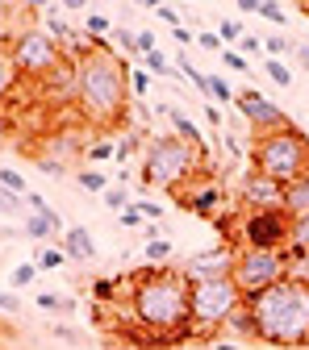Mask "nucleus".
I'll return each mask as SVG.
<instances>
[{
    "label": "nucleus",
    "instance_id": "f257e3e1",
    "mask_svg": "<svg viewBox=\"0 0 309 350\" xmlns=\"http://www.w3.org/2000/svg\"><path fill=\"white\" fill-rule=\"evenodd\" d=\"M75 67H79V96H75L79 121L92 129L125 125L134 100H129V67L121 63V55H113L109 42H97V51Z\"/></svg>",
    "mask_w": 309,
    "mask_h": 350
},
{
    "label": "nucleus",
    "instance_id": "f03ea898",
    "mask_svg": "<svg viewBox=\"0 0 309 350\" xmlns=\"http://www.w3.org/2000/svg\"><path fill=\"white\" fill-rule=\"evenodd\" d=\"M129 317L143 334H180L193 329V313H188V280L180 275V267H147L134 271L129 284Z\"/></svg>",
    "mask_w": 309,
    "mask_h": 350
},
{
    "label": "nucleus",
    "instance_id": "7ed1b4c3",
    "mask_svg": "<svg viewBox=\"0 0 309 350\" xmlns=\"http://www.w3.org/2000/svg\"><path fill=\"white\" fill-rule=\"evenodd\" d=\"M247 313L255 317L259 342L280 350H305L309 346V284L297 275H284L268 292L247 300Z\"/></svg>",
    "mask_w": 309,
    "mask_h": 350
},
{
    "label": "nucleus",
    "instance_id": "20e7f679",
    "mask_svg": "<svg viewBox=\"0 0 309 350\" xmlns=\"http://www.w3.org/2000/svg\"><path fill=\"white\" fill-rule=\"evenodd\" d=\"M205 171V159L197 146H188L175 134H155L147 142V159H143V184L147 188H163V192H184L197 175Z\"/></svg>",
    "mask_w": 309,
    "mask_h": 350
},
{
    "label": "nucleus",
    "instance_id": "39448f33",
    "mask_svg": "<svg viewBox=\"0 0 309 350\" xmlns=\"http://www.w3.org/2000/svg\"><path fill=\"white\" fill-rule=\"evenodd\" d=\"M251 167L259 175L276 180L280 188L297 184L301 175H309V134L301 125H284L276 134H259L251 146Z\"/></svg>",
    "mask_w": 309,
    "mask_h": 350
},
{
    "label": "nucleus",
    "instance_id": "423d86ee",
    "mask_svg": "<svg viewBox=\"0 0 309 350\" xmlns=\"http://www.w3.org/2000/svg\"><path fill=\"white\" fill-rule=\"evenodd\" d=\"M247 304V296L234 288V280H205L188 288V313H193V329L205 342H217L226 329V321Z\"/></svg>",
    "mask_w": 309,
    "mask_h": 350
},
{
    "label": "nucleus",
    "instance_id": "0eeeda50",
    "mask_svg": "<svg viewBox=\"0 0 309 350\" xmlns=\"http://www.w3.org/2000/svg\"><path fill=\"white\" fill-rule=\"evenodd\" d=\"M5 51H9L17 75L29 79V88H38L42 79H47V75L63 63V46H59V42H55L47 29H42V25H25Z\"/></svg>",
    "mask_w": 309,
    "mask_h": 350
},
{
    "label": "nucleus",
    "instance_id": "6e6552de",
    "mask_svg": "<svg viewBox=\"0 0 309 350\" xmlns=\"http://www.w3.org/2000/svg\"><path fill=\"white\" fill-rule=\"evenodd\" d=\"M284 275H288V254H284V250H247V246H238L230 280H234V288H238L247 300L259 296V292H268V288L280 284Z\"/></svg>",
    "mask_w": 309,
    "mask_h": 350
},
{
    "label": "nucleus",
    "instance_id": "1a4fd4ad",
    "mask_svg": "<svg viewBox=\"0 0 309 350\" xmlns=\"http://www.w3.org/2000/svg\"><path fill=\"white\" fill-rule=\"evenodd\" d=\"M288 213H243L230 242L247 250H288Z\"/></svg>",
    "mask_w": 309,
    "mask_h": 350
},
{
    "label": "nucleus",
    "instance_id": "9d476101",
    "mask_svg": "<svg viewBox=\"0 0 309 350\" xmlns=\"http://www.w3.org/2000/svg\"><path fill=\"white\" fill-rule=\"evenodd\" d=\"M234 109L247 117V125H251L255 138H259V134H276V129L293 125L288 113H284L272 96H263L259 88H243V92H234Z\"/></svg>",
    "mask_w": 309,
    "mask_h": 350
},
{
    "label": "nucleus",
    "instance_id": "9b49d317",
    "mask_svg": "<svg viewBox=\"0 0 309 350\" xmlns=\"http://www.w3.org/2000/svg\"><path fill=\"white\" fill-rule=\"evenodd\" d=\"M175 200H180V208H184V213L201 217V221H213V217H217V213H222V208L230 204L226 188L217 184L209 171H201V175H197V180H193L184 192H175Z\"/></svg>",
    "mask_w": 309,
    "mask_h": 350
},
{
    "label": "nucleus",
    "instance_id": "f8f14e48",
    "mask_svg": "<svg viewBox=\"0 0 309 350\" xmlns=\"http://www.w3.org/2000/svg\"><path fill=\"white\" fill-rule=\"evenodd\" d=\"M234 254H238V246L234 242H222V246H209V250H197L184 267H180V275L188 280V288L193 284H205V280H226L230 271H234Z\"/></svg>",
    "mask_w": 309,
    "mask_h": 350
},
{
    "label": "nucleus",
    "instance_id": "ddd939ff",
    "mask_svg": "<svg viewBox=\"0 0 309 350\" xmlns=\"http://www.w3.org/2000/svg\"><path fill=\"white\" fill-rule=\"evenodd\" d=\"M238 204L247 213H284V188L268 175H259L255 167H247L238 184Z\"/></svg>",
    "mask_w": 309,
    "mask_h": 350
},
{
    "label": "nucleus",
    "instance_id": "4468645a",
    "mask_svg": "<svg viewBox=\"0 0 309 350\" xmlns=\"http://www.w3.org/2000/svg\"><path fill=\"white\" fill-rule=\"evenodd\" d=\"M34 92L47 100V105H75V96H79V67L71 59H63L47 79L34 88Z\"/></svg>",
    "mask_w": 309,
    "mask_h": 350
},
{
    "label": "nucleus",
    "instance_id": "2eb2a0df",
    "mask_svg": "<svg viewBox=\"0 0 309 350\" xmlns=\"http://www.w3.org/2000/svg\"><path fill=\"white\" fill-rule=\"evenodd\" d=\"M38 159H55V163H63L67 171L71 167H79V159H84V146H79V134H47V142H42V150H38Z\"/></svg>",
    "mask_w": 309,
    "mask_h": 350
},
{
    "label": "nucleus",
    "instance_id": "dca6fc26",
    "mask_svg": "<svg viewBox=\"0 0 309 350\" xmlns=\"http://www.w3.org/2000/svg\"><path fill=\"white\" fill-rule=\"evenodd\" d=\"M155 113L171 121V134H175V138H184L188 146H197V150H201V159H205V171H209V154H205V134H201V125H197V121H193L184 109H171V105H167V109H155Z\"/></svg>",
    "mask_w": 309,
    "mask_h": 350
},
{
    "label": "nucleus",
    "instance_id": "f3484780",
    "mask_svg": "<svg viewBox=\"0 0 309 350\" xmlns=\"http://www.w3.org/2000/svg\"><path fill=\"white\" fill-rule=\"evenodd\" d=\"M63 254L75 258V262H92V258H97V242H92V234H88L84 226L63 230Z\"/></svg>",
    "mask_w": 309,
    "mask_h": 350
},
{
    "label": "nucleus",
    "instance_id": "a211bd4d",
    "mask_svg": "<svg viewBox=\"0 0 309 350\" xmlns=\"http://www.w3.org/2000/svg\"><path fill=\"white\" fill-rule=\"evenodd\" d=\"M284 213H288V221H293V217H305V213H309V175H301L297 184L284 188Z\"/></svg>",
    "mask_w": 309,
    "mask_h": 350
},
{
    "label": "nucleus",
    "instance_id": "6ab92c4d",
    "mask_svg": "<svg viewBox=\"0 0 309 350\" xmlns=\"http://www.w3.org/2000/svg\"><path fill=\"white\" fill-rule=\"evenodd\" d=\"M59 230H63V221H51V217H38V213H25V226H21V234L34 238V242H47Z\"/></svg>",
    "mask_w": 309,
    "mask_h": 350
},
{
    "label": "nucleus",
    "instance_id": "aec40b11",
    "mask_svg": "<svg viewBox=\"0 0 309 350\" xmlns=\"http://www.w3.org/2000/svg\"><path fill=\"white\" fill-rule=\"evenodd\" d=\"M17 83H21V75H17V67H13V59H9V51L0 46V109L9 105V96L17 92Z\"/></svg>",
    "mask_w": 309,
    "mask_h": 350
},
{
    "label": "nucleus",
    "instance_id": "412c9836",
    "mask_svg": "<svg viewBox=\"0 0 309 350\" xmlns=\"http://www.w3.org/2000/svg\"><path fill=\"white\" fill-rule=\"evenodd\" d=\"M75 184L84 188V192H92V196H105L113 184H109V175L101 171V167H79L75 171Z\"/></svg>",
    "mask_w": 309,
    "mask_h": 350
},
{
    "label": "nucleus",
    "instance_id": "4be33fe9",
    "mask_svg": "<svg viewBox=\"0 0 309 350\" xmlns=\"http://www.w3.org/2000/svg\"><path fill=\"white\" fill-rule=\"evenodd\" d=\"M284 254H305L309 258V213L293 217V230H288V250Z\"/></svg>",
    "mask_w": 309,
    "mask_h": 350
},
{
    "label": "nucleus",
    "instance_id": "5701e85b",
    "mask_svg": "<svg viewBox=\"0 0 309 350\" xmlns=\"http://www.w3.org/2000/svg\"><path fill=\"white\" fill-rule=\"evenodd\" d=\"M222 334H234V338H247V342H259V329H255V317L247 313V304H243V309L226 321V329Z\"/></svg>",
    "mask_w": 309,
    "mask_h": 350
},
{
    "label": "nucleus",
    "instance_id": "b1692460",
    "mask_svg": "<svg viewBox=\"0 0 309 350\" xmlns=\"http://www.w3.org/2000/svg\"><path fill=\"white\" fill-rule=\"evenodd\" d=\"M213 33L222 38V46H226V51H234L238 42L247 38V25H243L238 17H222V21H217V29H213Z\"/></svg>",
    "mask_w": 309,
    "mask_h": 350
},
{
    "label": "nucleus",
    "instance_id": "393cba45",
    "mask_svg": "<svg viewBox=\"0 0 309 350\" xmlns=\"http://www.w3.org/2000/svg\"><path fill=\"white\" fill-rule=\"evenodd\" d=\"M42 29H47V33H51V38L59 42V46H63V42H67V38L75 33V29L67 25V17H63L59 9H47V13H42Z\"/></svg>",
    "mask_w": 309,
    "mask_h": 350
},
{
    "label": "nucleus",
    "instance_id": "a878e982",
    "mask_svg": "<svg viewBox=\"0 0 309 350\" xmlns=\"http://www.w3.org/2000/svg\"><path fill=\"white\" fill-rule=\"evenodd\" d=\"M34 304H38L42 313H71V309H75V300H71V296H63V292H38V296H34Z\"/></svg>",
    "mask_w": 309,
    "mask_h": 350
},
{
    "label": "nucleus",
    "instance_id": "bb28decb",
    "mask_svg": "<svg viewBox=\"0 0 309 350\" xmlns=\"http://www.w3.org/2000/svg\"><path fill=\"white\" fill-rule=\"evenodd\" d=\"M21 29H25V25H17V9L0 0V46H9V42H13Z\"/></svg>",
    "mask_w": 309,
    "mask_h": 350
},
{
    "label": "nucleus",
    "instance_id": "cd10ccee",
    "mask_svg": "<svg viewBox=\"0 0 309 350\" xmlns=\"http://www.w3.org/2000/svg\"><path fill=\"white\" fill-rule=\"evenodd\" d=\"M143 71H147V75H155V79H175V75H180V71L171 67V59H167L163 51L147 55V59H143Z\"/></svg>",
    "mask_w": 309,
    "mask_h": 350
},
{
    "label": "nucleus",
    "instance_id": "c85d7f7f",
    "mask_svg": "<svg viewBox=\"0 0 309 350\" xmlns=\"http://www.w3.org/2000/svg\"><path fill=\"white\" fill-rule=\"evenodd\" d=\"M263 71H268V79L276 88H293V63H284V59H263Z\"/></svg>",
    "mask_w": 309,
    "mask_h": 350
},
{
    "label": "nucleus",
    "instance_id": "c756f323",
    "mask_svg": "<svg viewBox=\"0 0 309 350\" xmlns=\"http://www.w3.org/2000/svg\"><path fill=\"white\" fill-rule=\"evenodd\" d=\"M84 33L92 38V42H109V33H113V21H109L105 13H88V21H84Z\"/></svg>",
    "mask_w": 309,
    "mask_h": 350
},
{
    "label": "nucleus",
    "instance_id": "7c9ffc66",
    "mask_svg": "<svg viewBox=\"0 0 309 350\" xmlns=\"http://www.w3.org/2000/svg\"><path fill=\"white\" fill-rule=\"evenodd\" d=\"M293 46H297V38H288V33H268V38H263L268 59H284V55H293Z\"/></svg>",
    "mask_w": 309,
    "mask_h": 350
},
{
    "label": "nucleus",
    "instance_id": "2f4dec72",
    "mask_svg": "<svg viewBox=\"0 0 309 350\" xmlns=\"http://www.w3.org/2000/svg\"><path fill=\"white\" fill-rule=\"evenodd\" d=\"M113 150H117V142H109V138L97 134L92 142L84 146V159H88V163H105V159H113Z\"/></svg>",
    "mask_w": 309,
    "mask_h": 350
},
{
    "label": "nucleus",
    "instance_id": "473e14b6",
    "mask_svg": "<svg viewBox=\"0 0 309 350\" xmlns=\"http://www.w3.org/2000/svg\"><path fill=\"white\" fill-rule=\"evenodd\" d=\"M259 17H263V21H272L280 33H284V25H288V9L276 5V0H259Z\"/></svg>",
    "mask_w": 309,
    "mask_h": 350
},
{
    "label": "nucleus",
    "instance_id": "72a5a7b5",
    "mask_svg": "<svg viewBox=\"0 0 309 350\" xmlns=\"http://www.w3.org/2000/svg\"><path fill=\"white\" fill-rule=\"evenodd\" d=\"M143 254H147V262H151V267H159V262L167 267V258H171V242H167V238H151Z\"/></svg>",
    "mask_w": 309,
    "mask_h": 350
},
{
    "label": "nucleus",
    "instance_id": "f704fd0d",
    "mask_svg": "<svg viewBox=\"0 0 309 350\" xmlns=\"http://www.w3.org/2000/svg\"><path fill=\"white\" fill-rule=\"evenodd\" d=\"M129 204H134V196H129V188H125V184H113V188L105 192V208H113V213H125Z\"/></svg>",
    "mask_w": 309,
    "mask_h": 350
},
{
    "label": "nucleus",
    "instance_id": "c9c22d12",
    "mask_svg": "<svg viewBox=\"0 0 309 350\" xmlns=\"http://www.w3.org/2000/svg\"><path fill=\"white\" fill-rule=\"evenodd\" d=\"M63 262H67L63 246H42V254H38V267L42 271H63Z\"/></svg>",
    "mask_w": 309,
    "mask_h": 350
},
{
    "label": "nucleus",
    "instance_id": "e433bc0d",
    "mask_svg": "<svg viewBox=\"0 0 309 350\" xmlns=\"http://www.w3.org/2000/svg\"><path fill=\"white\" fill-rule=\"evenodd\" d=\"M25 208H29V213H38V217H51V221H63V217L47 204V196H42V192H25Z\"/></svg>",
    "mask_w": 309,
    "mask_h": 350
},
{
    "label": "nucleus",
    "instance_id": "4c0bfd02",
    "mask_svg": "<svg viewBox=\"0 0 309 350\" xmlns=\"http://www.w3.org/2000/svg\"><path fill=\"white\" fill-rule=\"evenodd\" d=\"M38 271H42L38 262H21V267H13V275H9V280H13V288H34Z\"/></svg>",
    "mask_w": 309,
    "mask_h": 350
},
{
    "label": "nucleus",
    "instance_id": "58836bf2",
    "mask_svg": "<svg viewBox=\"0 0 309 350\" xmlns=\"http://www.w3.org/2000/svg\"><path fill=\"white\" fill-rule=\"evenodd\" d=\"M209 96H213L217 105H234V92H230V83H226L222 75H209Z\"/></svg>",
    "mask_w": 309,
    "mask_h": 350
},
{
    "label": "nucleus",
    "instance_id": "ea45409f",
    "mask_svg": "<svg viewBox=\"0 0 309 350\" xmlns=\"http://www.w3.org/2000/svg\"><path fill=\"white\" fill-rule=\"evenodd\" d=\"M129 92H134L138 100H147V92H151V75H147L143 67H129Z\"/></svg>",
    "mask_w": 309,
    "mask_h": 350
},
{
    "label": "nucleus",
    "instance_id": "a19ab883",
    "mask_svg": "<svg viewBox=\"0 0 309 350\" xmlns=\"http://www.w3.org/2000/svg\"><path fill=\"white\" fill-rule=\"evenodd\" d=\"M0 188H9V192H17V196H25V192H29V184L21 180L13 167H0Z\"/></svg>",
    "mask_w": 309,
    "mask_h": 350
},
{
    "label": "nucleus",
    "instance_id": "79ce46f5",
    "mask_svg": "<svg viewBox=\"0 0 309 350\" xmlns=\"http://www.w3.org/2000/svg\"><path fill=\"white\" fill-rule=\"evenodd\" d=\"M51 338H59V342H67V346H88V338H84L75 325H63V321L51 329Z\"/></svg>",
    "mask_w": 309,
    "mask_h": 350
},
{
    "label": "nucleus",
    "instance_id": "37998d69",
    "mask_svg": "<svg viewBox=\"0 0 309 350\" xmlns=\"http://www.w3.org/2000/svg\"><path fill=\"white\" fill-rule=\"evenodd\" d=\"M171 38H175V46H180V51H193L197 46V33L188 29V25H175V29H167Z\"/></svg>",
    "mask_w": 309,
    "mask_h": 350
},
{
    "label": "nucleus",
    "instance_id": "c03bdc74",
    "mask_svg": "<svg viewBox=\"0 0 309 350\" xmlns=\"http://www.w3.org/2000/svg\"><path fill=\"white\" fill-rule=\"evenodd\" d=\"M151 13H155V17H159V21H163L167 29H175V25H184V21H180V13H175L171 5H151Z\"/></svg>",
    "mask_w": 309,
    "mask_h": 350
},
{
    "label": "nucleus",
    "instance_id": "a18cd8bd",
    "mask_svg": "<svg viewBox=\"0 0 309 350\" xmlns=\"http://www.w3.org/2000/svg\"><path fill=\"white\" fill-rule=\"evenodd\" d=\"M117 221H121V226H125V230H138V226H147V217H143V213H138V204H129V208H125V213H117Z\"/></svg>",
    "mask_w": 309,
    "mask_h": 350
},
{
    "label": "nucleus",
    "instance_id": "49530a36",
    "mask_svg": "<svg viewBox=\"0 0 309 350\" xmlns=\"http://www.w3.org/2000/svg\"><path fill=\"white\" fill-rule=\"evenodd\" d=\"M243 59H251V55H263V38H255V33H247L243 42H238V46H234Z\"/></svg>",
    "mask_w": 309,
    "mask_h": 350
},
{
    "label": "nucleus",
    "instance_id": "de8ad7c7",
    "mask_svg": "<svg viewBox=\"0 0 309 350\" xmlns=\"http://www.w3.org/2000/svg\"><path fill=\"white\" fill-rule=\"evenodd\" d=\"M222 67H230V71H255L251 59H243L238 51H222Z\"/></svg>",
    "mask_w": 309,
    "mask_h": 350
},
{
    "label": "nucleus",
    "instance_id": "09e8293b",
    "mask_svg": "<svg viewBox=\"0 0 309 350\" xmlns=\"http://www.w3.org/2000/svg\"><path fill=\"white\" fill-rule=\"evenodd\" d=\"M222 150H226L230 159H247V146H243L238 134H222Z\"/></svg>",
    "mask_w": 309,
    "mask_h": 350
},
{
    "label": "nucleus",
    "instance_id": "8fccbe9b",
    "mask_svg": "<svg viewBox=\"0 0 309 350\" xmlns=\"http://www.w3.org/2000/svg\"><path fill=\"white\" fill-rule=\"evenodd\" d=\"M21 204H25V196H17V192H9V188H0V213H21Z\"/></svg>",
    "mask_w": 309,
    "mask_h": 350
},
{
    "label": "nucleus",
    "instance_id": "3c124183",
    "mask_svg": "<svg viewBox=\"0 0 309 350\" xmlns=\"http://www.w3.org/2000/svg\"><path fill=\"white\" fill-rule=\"evenodd\" d=\"M197 46H201V51H209V55H222V51H226L217 33H197Z\"/></svg>",
    "mask_w": 309,
    "mask_h": 350
},
{
    "label": "nucleus",
    "instance_id": "603ef678",
    "mask_svg": "<svg viewBox=\"0 0 309 350\" xmlns=\"http://www.w3.org/2000/svg\"><path fill=\"white\" fill-rule=\"evenodd\" d=\"M134 204H138V213L147 217L151 226H155V221H163V204H155V200H134Z\"/></svg>",
    "mask_w": 309,
    "mask_h": 350
},
{
    "label": "nucleus",
    "instance_id": "864d4df0",
    "mask_svg": "<svg viewBox=\"0 0 309 350\" xmlns=\"http://www.w3.org/2000/svg\"><path fill=\"white\" fill-rule=\"evenodd\" d=\"M38 171H42V175H51V180H63V175H67V167L55 163V159H38Z\"/></svg>",
    "mask_w": 309,
    "mask_h": 350
},
{
    "label": "nucleus",
    "instance_id": "5fc2aeb1",
    "mask_svg": "<svg viewBox=\"0 0 309 350\" xmlns=\"http://www.w3.org/2000/svg\"><path fill=\"white\" fill-rule=\"evenodd\" d=\"M0 313H9V317H17V313H21L17 292H0Z\"/></svg>",
    "mask_w": 309,
    "mask_h": 350
},
{
    "label": "nucleus",
    "instance_id": "6e6d98bb",
    "mask_svg": "<svg viewBox=\"0 0 309 350\" xmlns=\"http://www.w3.org/2000/svg\"><path fill=\"white\" fill-rule=\"evenodd\" d=\"M293 59H297V67H309V42H297V46H293Z\"/></svg>",
    "mask_w": 309,
    "mask_h": 350
},
{
    "label": "nucleus",
    "instance_id": "4d7b16f0",
    "mask_svg": "<svg viewBox=\"0 0 309 350\" xmlns=\"http://www.w3.org/2000/svg\"><path fill=\"white\" fill-rule=\"evenodd\" d=\"M205 121L217 129V125H222V109H217V105H205Z\"/></svg>",
    "mask_w": 309,
    "mask_h": 350
},
{
    "label": "nucleus",
    "instance_id": "13d9d810",
    "mask_svg": "<svg viewBox=\"0 0 309 350\" xmlns=\"http://www.w3.org/2000/svg\"><path fill=\"white\" fill-rule=\"evenodd\" d=\"M9 134H13V121H9V117H5V109H0V142H5V138H9Z\"/></svg>",
    "mask_w": 309,
    "mask_h": 350
},
{
    "label": "nucleus",
    "instance_id": "bf43d9fd",
    "mask_svg": "<svg viewBox=\"0 0 309 350\" xmlns=\"http://www.w3.org/2000/svg\"><path fill=\"white\" fill-rule=\"evenodd\" d=\"M238 13H259V0H238Z\"/></svg>",
    "mask_w": 309,
    "mask_h": 350
},
{
    "label": "nucleus",
    "instance_id": "052dcab7",
    "mask_svg": "<svg viewBox=\"0 0 309 350\" xmlns=\"http://www.w3.org/2000/svg\"><path fill=\"white\" fill-rule=\"evenodd\" d=\"M213 350H238V342H226V338H217V342H213Z\"/></svg>",
    "mask_w": 309,
    "mask_h": 350
},
{
    "label": "nucleus",
    "instance_id": "680f3d73",
    "mask_svg": "<svg viewBox=\"0 0 309 350\" xmlns=\"http://www.w3.org/2000/svg\"><path fill=\"white\" fill-rule=\"evenodd\" d=\"M0 238H21V234H17L13 226H5V221H0Z\"/></svg>",
    "mask_w": 309,
    "mask_h": 350
},
{
    "label": "nucleus",
    "instance_id": "e2e57ef3",
    "mask_svg": "<svg viewBox=\"0 0 309 350\" xmlns=\"http://www.w3.org/2000/svg\"><path fill=\"white\" fill-rule=\"evenodd\" d=\"M180 350H197V346H180Z\"/></svg>",
    "mask_w": 309,
    "mask_h": 350
},
{
    "label": "nucleus",
    "instance_id": "0e129e2a",
    "mask_svg": "<svg viewBox=\"0 0 309 350\" xmlns=\"http://www.w3.org/2000/svg\"><path fill=\"white\" fill-rule=\"evenodd\" d=\"M0 350H5V346H0Z\"/></svg>",
    "mask_w": 309,
    "mask_h": 350
}]
</instances>
